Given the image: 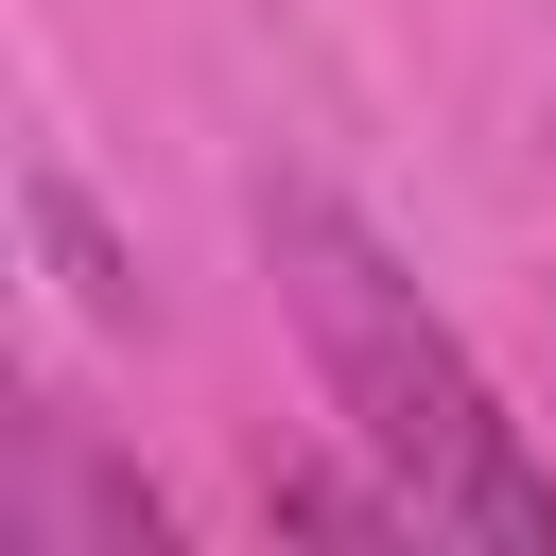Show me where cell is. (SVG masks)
I'll return each mask as SVG.
<instances>
[{
    "mask_svg": "<svg viewBox=\"0 0 556 556\" xmlns=\"http://www.w3.org/2000/svg\"><path fill=\"white\" fill-rule=\"evenodd\" d=\"M261 243H278V295H295V330H313V382H330V417L365 434V469H382V504L417 521V539H486V556H556V469L504 434V400H486V365L417 313V278L330 208V191H278L261 208Z\"/></svg>",
    "mask_w": 556,
    "mask_h": 556,
    "instance_id": "obj_1",
    "label": "cell"
}]
</instances>
